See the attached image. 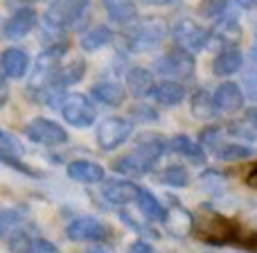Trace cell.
<instances>
[{
  "label": "cell",
  "mask_w": 257,
  "mask_h": 253,
  "mask_svg": "<svg viewBox=\"0 0 257 253\" xmlns=\"http://www.w3.org/2000/svg\"><path fill=\"white\" fill-rule=\"evenodd\" d=\"M192 233L199 237L201 242H208V244H239L246 235V228L241 226L235 219L221 217V215H208V217L194 219L192 224Z\"/></svg>",
  "instance_id": "obj_1"
},
{
  "label": "cell",
  "mask_w": 257,
  "mask_h": 253,
  "mask_svg": "<svg viewBox=\"0 0 257 253\" xmlns=\"http://www.w3.org/2000/svg\"><path fill=\"white\" fill-rule=\"evenodd\" d=\"M165 36H167L165 21L147 16V18L131 23V27L126 30V48L131 52H149V50L158 48L163 43Z\"/></svg>",
  "instance_id": "obj_2"
},
{
  "label": "cell",
  "mask_w": 257,
  "mask_h": 253,
  "mask_svg": "<svg viewBox=\"0 0 257 253\" xmlns=\"http://www.w3.org/2000/svg\"><path fill=\"white\" fill-rule=\"evenodd\" d=\"M66 52L61 50H43L39 57L34 59V66H32V77L30 84H27V98L36 100V95L43 89H48L50 84L59 81V72H61V57Z\"/></svg>",
  "instance_id": "obj_3"
},
{
  "label": "cell",
  "mask_w": 257,
  "mask_h": 253,
  "mask_svg": "<svg viewBox=\"0 0 257 253\" xmlns=\"http://www.w3.org/2000/svg\"><path fill=\"white\" fill-rule=\"evenodd\" d=\"M154 70L160 77H169V81H190L196 75L194 54L185 52L181 48H172L156 59Z\"/></svg>",
  "instance_id": "obj_4"
},
{
  "label": "cell",
  "mask_w": 257,
  "mask_h": 253,
  "mask_svg": "<svg viewBox=\"0 0 257 253\" xmlns=\"http://www.w3.org/2000/svg\"><path fill=\"white\" fill-rule=\"evenodd\" d=\"M172 36L176 48L185 50L190 54L201 52V50H205L210 45V30L201 27L199 23L190 21V18H181V21L174 23Z\"/></svg>",
  "instance_id": "obj_5"
},
{
  "label": "cell",
  "mask_w": 257,
  "mask_h": 253,
  "mask_svg": "<svg viewBox=\"0 0 257 253\" xmlns=\"http://www.w3.org/2000/svg\"><path fill=\"white\" fill-rule=\"evenodd\" d=\"M86 12H88V0H52L50 7L45 9L43 21L59 30H68L77 21H81Z\"/></svg>",
  "instance_id": "obj_6"
},
{
  "label": "cell",
  "mask_w": 257,
  "mask_h": 253,
  "mask_svg": "<svg viewBox=\"0 0 257 253\" xmlns=\"http://www.w3.org/2000/svg\"><path fill=\"white\" fill-rule=\"evenodd\" d=\"M25 136L32 142H39L45 147H59L68 142V131L59 122L48 120V118H34L25 125Z\"/></svg>",
  "instance_id": "obj_7"
},
{
  "label": "cell",
  "mask_w": 257,
  "mask_h": 253,
  "mask_svg": "<svg viewBox=\"0 0 257 253\" xmlns=\"http://www.w3.org/2000/svg\"><path fill=\"white\" fill-rule=\"evenodd\" d=\"M61 116L68 125H72L77 129H86L95 122L97 111H95L93 102H90L84 93H72V95H68V100L63 102Z\"/></svg>",
  "instance_id": "obj_8"
},
{
  "label": "cell",
  "mask_w": 257,
  "mask_h": 253,
  "mask_svg": "<svg viewBox=\"0 0 257 253\" xmlns=\"http://www.w3.org/2000/svg\"><path fill=\"white\" fill-rule=\"evenodd\" d=\"M131 133H133V127L128 120H124V118H106L97 127V145L104 151H113L120 145H124L131 138Z\"/></svg>",
  "instance_id": "obj_9"
},
{
  "label": "cell",
  "mask_w": 257,
  "mask_h": 253,
  "mask_svg": "<svg viewBox=\"0 0 257 253\" xmlns=\"http://www.w3.org/2000/svg\"><path fill=\"white\" fill-rule=\"evenodd\" d=\"M66 233L72 242H99L106 240L108 228L95 217H77L68 224Z\"/></svg>",
  "instance_id": "obj_10"
},
{
  "label": "cell",
  "mask_w": 257,
  "mask_h": 253,
  "mask_svg": "<svg viewBox=\"0 0 257 253\" xmlns=\"http://www.w3.org/2000/svg\"><path fill=\"white\" fill-rule=\"evenodd\" d=\"M34 27H36V12L32 7H18L3 23V36L7 41H18L30 34Z\"/></svg>",
  "instance_id": "obj_11"
},
{
  "label": "cell",
  "mask_w": 257,
  "mask_h": 253,
  "mask_svg": "<svg viewBox=\"0 0 257 253\" xmlns=\"http://www.w3.org/2000/svg\"><path fill=\"white\" fill-rule=\"evenodd\" d=\"M241 39V27L237 23V18L232 14H223L214 21L212 30H210V45L219 43L223 45L221 50H228V48H235V43Z\"/></svg>",
  "instance_id": "obj_12"
},
{
  "label": "cell",
  "mask_w": 257,
  "mask_h": 253,
  "mask_svg": "<svg viewBox=\"0 0 257 253\" xmlns=\"http://www.w3.org/2000/svg\"><path fill=\"white\" fill-rule=\"evenodd\" d=\"M124 79H126V91L136 100H145V98H149V95H154L156 86H158L156 84L154 72H151L149 68H145V66L128 68Z\"/></svg>",
  "instance_id": "obj_13"
},
{
  "label": "cell",
  "mask_w": 257,
  "mask_h": 253,
  "mask_svg": "<svg viewBox=\"0 0 257 253\" xmlns=\"http://www.w3.org/2000/svg\"><path fill=\"white\" fill-rule=\"evenodd\" d=\"M246 93L239 89V84L235 81H223V84L217 86L214 91V102H217V109L223 113H237L241 107H244Z\"/></svg>",
  "instance_id": "obj_14"
},
{
  "label": "cell",
  "mask_w": 257,
  "mask_h": 253,
  "mask_svg": "<svg viewBox=\"0 0 257 253\" xmlns=\"http://www.w3.org/2000/svg\"><path fill=\"white\" fill-rule=\"evenodd\" d=\"M30 68V57L21 48H7L0 57V70L7 79H23Z\"/></svg>",
  "instance_id": "obj_15"
},
{
  "label": "cell",
  "mask_w": 257,
  "mask_h": 253,
  "mask_svg": "<svg viewBox=\"0 0 257 253\" xmlns=\"http://www.w3.org/2000/svg\"><path fill=\"white\" fill-rule=\"evenodd\" d=\"M165 149H167V142H165L158 133H142V136L138 138L136 149H133V151H136L140 158H145L147 163L154 167V165L165 156Z\"/></svg>",
  "instance_id": "obj_16"
},
{
  "label": "cell",
  "mask_w": 257,
  "mask_h": 253,
  "mask_svg": "<svg viewBox=\"0 0 257 253\" xmlns=\"http://www.w3.org/2000/svg\"><path fill=\"white\" fill-rule=\"evenodd\" d=\"M138 195H140V188L131 181H124V179H111V181H106V186H104V197H106L111 204H117V206L138 201Z\"/></svg>",
  "instance_id": "obj_17"
},
{
  "label": "cell",
  "mask_w": 257,
  "mask_h": 253,
  "mask_svg": "<svg viewBox=\"0 0 257 253\" xmlns=\"http://www.w3.org/2000/svg\"><path fill=\"white\" fill-rule=\"evenodd\" d=\"M90 95H93L97 102L106 104V107H122V102L126 100V91L122 89V84L113 79H102L95 81L90 86Z\"/></svg>",
  "instance_id": "obj_18"
},
{
  "label": "cell",
  "mask_w": 257,
  "mask_h": 253,
  "mask_svg": "<svg viewBox=\"0 0 257 253\" xmlns=\"http://www.w3.org/2000/svg\"><path fill=\"white\" fill-rule=\"evenodd\" d=\"M111 23L117 25H131L138 21V3L136 0H102Z\"/></svg>",
  "instance_id": "obj_19"
},
{
  "label": "cell",
  "mask_w": 257,
  "mask_h": 253,
  "mask_svg": "<svg viewBox=\"0 0 257 253\" xmlns=\"http://www.w3.org/2000/svg\"><path fill=\"white\" fill-rule=\"evenodd\" d=\"M241 66H244V54H241L239 48L219 50V54L212 61V72L217 77H230V75H235Z\"/></svg>",
  "instance_id": "obj_20"
},
{
  "label": "cell",
  "mask_w": 257,
  "mask_h": 253,
  "mask_svg": "<svg viewBox=\"0 0 257 253\" xmlns=\"http://www.w3.org/2000/svg\"><path fill=\"white\" fill-rule=\"evenodd\" d=\"M169 149H172L174 154L187 158L190 163H194V165H203L205 163L203 147H201L199 142L192 140L190 136H185V133H178V136H174L172 140H169Z\"/></svg>",
  "instance_id": "obj_21"
},
{
  "label": "cell",
  "mask_w": 257,
  "mask_h": 253,
  "mask_svg": "<svg viewBox=\"0 0 257 253\" xmlns=\"http://www.w3.org/2000/svg\"><path fill=\"white\" fill-rule=\"evenodd\" d=\"M68 177L79 183H99L104 181V167L93 160H72L68 163Z\"/></svg>",
  "instance_id": "obj_22"
},
{
  "label": "cell",
  "mask_w": 257,
  "mask_h": 253,
  "mask_svg": "<svg viewBox=\"0 0 257 253\" xmlns=\"http://www.w3.org/2000/svg\"><path fill=\"white\" fill-rule=\"evenodd\" d=\"M190 111L196 120H214L219 113L217 102H214V95L208 93L205 89L194 91L192 95V102H190Z\"/></svg>",
  "instance_id": "obj_23"
},
{
  "label": "cell",
  "mask_w": 257,
  "mask_h": 253,
  "mask_svg": "<svg viewBox=\"0 0 257 253\" xmlns=\"http://www.w3.org/2000/svg\"><path fill=\"white\" fill-rule=\"evenodd\" d=\"M151 98H154L158 104H163V107H178V104L185 100V86H183L181 81L165 79L156 86Z\"/></svg>",
  "instance_id": "obj_24"
},
{
  "label": "cell",
  "mask_w": 257,
  "mask_h": 253,
  "mask_svg": "<svg viewBox=\"0 0 257 253\" xmlns=\"http://www.w3.org/2000/svg\"><path fill=\"white\" fill-rule=\"evenodd\" d=\"M111 41H113L111 27H108V25H95V27H90L84 36H81L79 45H81V50H84V52H97V50L106 48Z\"/></svg>",
  "instance_id": "obj_25"
},
{
  "label": "cell",
  "mask_w": 257,
  "mask_h": 253,
  "mask_svg": "<svg viewBox=\"0 0 257 253\" xmlns=\"http://www.w3.org/2000/svg\"><path fill=\"white\" fill-rule=\"evenodd\" d=\"M113 170L120 174H126V177H145V174L151 172V165L145 158H140L136 151H131V154H124L113 160Z\"/></svg>",
  "instance_id": "obj_26"
},
{
  "label": "cell",
  "mask_w": 257,
  "mask_h": 253,
  "mask_svg": "<svg viewBox=\"0 0 257 253\" xmlns=\"http://www.w3.org/2000/svg\"><path fill=\"white\" fill-rule=\"evenodd\" d=\"M138 206H140L142 215L147 219H154V222H163L167 224V217H169V210L151 195L149 190H142L140 188V195H138Z\"/></svg>",
  "instance_id": "obj_27"
},
{
  "label": "cell",
  "mask_w": 257,
  "mask_h": 253,
  "mask_svg": "<svg viewBox=\"0 0 257 253\" xmlns=\"http://www.w3.org/2000/svg\"><path fill=\"white\" fill-rule=\"evenodd\" d=\"M25 231V219H23L21 210L7 208L0 213V240L9 242L16 233Z\"/></svg>",
  "instance_id": "obj_28"
},
{
  "label": "cell",
  "mask_w": 257,
  "mask_h": 253,
  "mask_svg": "<svg viewBox=\"0 0 257 253\" xmlns=\"http://www.w3.org/2000/svg\"><path fill=\"white\" fill-rule=\"evenodd\" d=\"M217 158L219 160H226V163H235V160H246L255 154L253 147L248 145H241V142H223L217 151Z\"/></svg>",
  "instance_id": "obj_29"
},
{
  "label": "cell",
  "mask_w": 257,
  "mask_h": 253,
  "mask_svg": "<svg viewBox=\"0 0 257 253\" xmlns=\"http://www.w3.org/2000/svg\"><path fill=\"white\" fill-rule=\"evenodd\" d=\"M86 59H72L68 66H63L61 68V72H59V84L61 86H75V84H79L81 79H84V75H86Z\"/></svg>",
  "instance_id": "obj_30"
},
{
  "label": "cell",
  "mask_w": 257,
  "mask_h": 253,
  "mask_svg": "<svg viewBox=\"0 0 257 253\" xmlns=\"http://www.w3.org/2000/svg\"><path fill=\"white\" fill-rule=\"evenodd\" d=\"M158 181L169 188H187L190 186V174L183 165H169L163 172H158Z\"/></svg>",
  "instance_id": "obj_31"
},
{
  "label": "cell",
  "mask_w": 257,
  "mask_h": 253,
  "mask_svg": "<svg viewBox=\"0 0 257 253\" xmlns=\"http://www.w3.org/2000/svg\"><path fill=\"white\" fill-rule=\"evenodd\" d=\"M244 93L248 100L257 102V50L250 54L248 66L244 70Z\"/></svg>",
  "instance_id": "obj_32"
},
{
  "label": "cell",
  "mask_w": 257,
  "mask_h": 253,
  "mask_svg": "<svg viewBox=\"0 0 257 253\" xmlns=\"http://www.w3.org/2000/svg\"><path fill=\"white\" fill-rule=\"evenodd\" d=\"M128 116L136 122H140V125H151V122L158 120V111L154 107H149V104H133L128 109Z\"/></svg>",
  "instance_id": "obj_33"
},
{
  "label": "cell",
  "mask_w": 257,
  "mask_h": 253,
  "mask_svg": "<svg viewBox=\"0 0 257 253\" xmlns=\"http://www.w3.org/2000/svg\"><path fill=\"white\" fill-rule=\"evenodd\" d=\"M221 136H223V129H221V127L203 129V131H201V147H210V149L217 151L219 147L223 145Z\"/></svg>",
  "instance_id": "obj_34"
},
{
  "label": "cell",
  "mask_w": 257,
  "mask_h": 253,
  "mask_svg": "<svg viewBox=\"0 0 257 253\" xmlns=\"http://www.w3.org/2000/svg\"><path fill=\"white\" fill-rule=\"evenodd\" d=\"M7 244H9V249H12L14 253H30L34 240H30V233H27V231H21V233H16V235H14Z\"/></svg>",
  "instance_id": "obj_35"
},
{
  "label": "cell",
  "mask_w": 257,
  "mask_h": 253,
  "mask_svg": "<svg viewBox=\"0 0 257 253\" xmlns=\"http://www.w3.org/2000/svg\"><path fill=\"white\" fill-rule=\"evenodd\" d=\"M0 151H9V154L18 156L23 151V145L12 136V133H7V131L0 129Z\"/></svg>",
  "instance_id": "obj_36"
},
{
  "label": "cell",
  "mask_w": 257,
  "mask_h": 253,
  "mask_svg": "<svg viewBox=\"0 0 257 253\" xmlns=\"http://www.w3.org/2000/svg\"><path fill=\"white\" fill-rule=\"evenodd\" d=\"M201 183H203L208 190H214V192L223 190V186H226L223 177H221V174H217V172H205L203 177H201Z\"/></svg>",
  "instance_id": "obj_37"
},
{
  "label": "cell",
  "mask_w": 257,
  "mask_h": 253,
  "mask_svg": "<svg viewBox=\"0 0 257 253\" xmlns=\"http://www.w3.org/2000/svg\"><path fill=\"white\" fill-rule=\"evenodd\" d=\"M30 253H61V251H59L57 246H54L52 242H48V240H34Z\"/></svg>",
  "instance_id": "obj_38"
},
{
  "label": "cell",
  "mask_w": 257,
  "mask_h": 253,
  "mask_svg": "<svg viewBox=\"0 0 257 253\" xmlns=\"http://www.w3.org/2000/svg\"><path fill=\"white\" fill-rule=\"evenodd\" d=\"M246 186H248V188H255V190H257V163L250 165L248 172H246Z\"/></svg>",
  "instance_id": "obj_39"
},
{
  "label": "cell",
  "mask_w": 257,
  "mask_h": 253,
  "mask_svg": "<svg viewBox=\"0 0 257 253\" xmlns=\"http://www.w3.org/2000/svg\"><path fill=\"white\" fill-rule=\"evenodd\" d=\"M131 251H133V253H156L154 246H149L147 242H142V240H140V242H133Z\"/></svg>",
  "instance_id": "obj_40"
},
{
  "label": "cell",
  "mask_w": 257,
  "mask_h": 253,
  "mask_svg": "<svg viewBox=\"0 0 257 253\" xmlns=\"http://www.w3.org/2000/svg\"><path fill=\"white\" fill-rule=\"evenodd\" d=\"M7 98H9V89H7V84H5V75H0V109L5 107Z\"/></svg>",
  "instance_id": "obj_41"
},
{
  "label": "cell",
  "mask_w": 257,
  "mask_h": 253,
  "mask_svg": "<svg viewBox=\"0 0 257 253\" xmlns=\"http://www.w3.org/2000/svg\"><path fill=\"white\" fill-rule=\"evenodd\" d=\"M246 122H248V125L253 127V131L257 133V107H253V109H248V111H246Z\"/></svg>",
  "instance_id": "obj_42"
},
{
  "label": "cell",
  "mask_w": 257,
  "mask_h": 253,
  "mask_svg": "<svg viewBox=\"0 0 257 253\" xmlns=\"http://www.w3.org/2000/svg\"><path fill=\"white\" fill-rule=\"evenodd\" d=\"M140 3L151 5V7H165V5H169V3H172V0H140Z\"/></svg>",
  "instance_id": "obj_43"
},
{
  "label": "cell",
  "mask_w": 257,
  "mask_h": 253,
  "mask_svg": "<svg viewBox=\"0 0 257 253\" xmlns=\"http://www.w3.org/2000/svg\"><path fill=\"white\" fill-rule=\"evenodd\" d=\"M239 7H244V9H253V7H257V0H235Z\"/></svg>",
  "instance_id": "obj_44"
},
{
  "label": "cell",
  "mask_w": 257,
  "mask_h": 253,
  "mask_svg": "<svg viewBox=\"0 0 257 253\" xmlns=\"http://www.w3.org/2000/svg\"><path fill=\"white\" fill-rule=\"evenodd\" d=\"M86 253H108V251H104V249H93V251H86Z\"/></svg>",
  "instance_id": "obj_45"
},
{
  "label": "cell",
  "mask_w": 257,
  "mask_h": 253,
  "mask_svg": "<svg viewBox=\"0 0 257 253\" xmlns=\"http://www.w3.org/2000/svg\"><path fill=\"white\" fill-rule=\"evenodd\" d=\"M255 41H257V27H255Z\"/></svg>",
  "instance_id": "obj_46"
},
{
  "label": "cell",
  "mask_w": 257,
  "mask_h": 253,
  "mask_svg": "<svg viewBox=\"0 0 257 253\" xmlns=\"http://www.w3.org/2000/svg\"><path fill=\"white\" fill-rule=\"evenodd\" d=\"M50 3H52V0H50Z\"/></svg>",
  "instance_id": "obj_47"
}]
</instances>
